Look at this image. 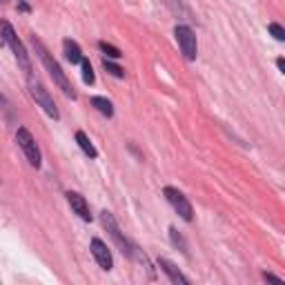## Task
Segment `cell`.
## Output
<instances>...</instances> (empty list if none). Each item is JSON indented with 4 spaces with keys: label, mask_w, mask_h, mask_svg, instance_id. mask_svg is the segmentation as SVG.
<instances>
[{
    "label": "cell",
    "mask_w": 285,
    "mask_h": 285,
    "mask_svg": "<svg viewBox=\"0 0 285 285\" xmlns=\"http://www.w3.org/2000/svg\"><path fill=\"white\" fill-rule=\"evenodd\" d=\"M101 223H103V227L107 229V234L112 236V241L118 245V249H121L125 256L127 258H138V261H143L145 265H147V258L141 256V254H138V247L125 236V232L118 227V223H116V218L112 216V212H107V209L101 212Z\"/></svg>",
    "instance_id": "obj_1"
},
{
    "label": "cell",
    "mask_w": 285,
    "mask_h": 285,
    "mask_svg": "<svg viewBox=\"0 0 285 285\" xmlns=\"http://www.w3.org/2000/svg\"><path fill=\"white\" fill-rule=\"evenodd\" d=\"M32 45H34V49H36V54H38V58L43 61V65H45V69L49 72V76L54 78V83L58 85V87L63 89V94L65 96H69V98H76V92H74V87H72V83L67 81V76H65V72L61 69V65H58L56 61L52 58V54L45 49V45L38 41L36 36L32 38Z\"/></svg>",
    "instance_id": "obj_2"
},
{
    "label": "cell",
    "mask_w": 285,
    "mask_h": 285,
    "mask_svg": "<svg viewBox=\"0 0 285 285\" xmlns=\"http://www.w3.org/2000/svg\"><path fill=\"white\" fill-rule=\"evenodd\" d=\"M3 41L9 45V49L14 52V56H16V61L18 65L23 67V72H25V76H34L32 74V63H29V56H27V52H25V47H23V43L18 41V36L14 34V29H12V25H9L7 21H3Z\"/></svg>",
    "instance_id": "obj_3"
},
{
    "label": "cell",
    "mask_w": 285,
    "mask_h": 285,
    "mask_svg": "<svg viewBox=\"0 0 285 285\" xmlns=\"http://www.w3.org/2000/svg\"><path fill=\"white\" fill-rule=\"evenodd\" d=\"M27 87H29V94H32V98L45 109V114H47L49 118H54V121H58V118H61V114H58V107H56V103H54V98L49 96V92L43 87V83L36 81L34 76H29V78H27Z\"/></svg>",
    "instance_id": "obj_4"
},
{
    "label": "cell",
    "mask_w": 285,
    "mask_h": 285,
    "mask_svg": "<svg viewBox=\"0 0 285 285\" xmlns=\"http://www.w3.org/2000/svg\"><path fill=\"white\" fill-rule=\"evenodd\" d=\"M174 36H176V43L181 47V54L187 61H194L196 58V52H198V45H196V34L187 27V25H178L174 29Z\"/></svg>",
    "instance_id": "obj_5"
},
{
    "label": "cell",
    "mask_w": 285,
    "mask_h": 285,
    "mask_svg": "<svg viewBox=\"0 0 285 285\" xmlns=\"http://www.w3.org/2000/svg\"><path fill=\"white\" fill-rule=\"evenodd\" d=\"M16 141H18V145H21V149L25 152V156H27V161L32 163L34 167H41V163H43L41 149H38L36 141H34V136L29 134V129L18 127V132H16Z\"/></svg>",
    "instance_id": "obj_6"
},
{
    "label": "cell",
    "mask_w": 285,
    "mask_h": 285,
    "mask_svg": "<svg viewBox=\"0 0 285 285\" xmlns=\"http://www.w3.org/2000/svg\"><path fill=\"white\" fill-rule=\"evenodd\" d=\"M163 194H165V198L169 201V205L176 209V214L183 218V221H187V223L192 221V218H194V209H192V205H189L187 198H185L183 192H178L176 187H165Z\"/></svg>",
    "instance_id": "obj_7"
},
{
    "label": "cell",
    "mask_w": 285,
    "mask_h": 285,
    "mask_svg": "<svg viewBox=\"0 0 285 285\" xmlns=\"http://www.w3.org/2000/svg\"><path fill=\"white\" fill-rule=\"evenodd\" d=\"M92 254L94 258H96V263L101 265L103 269H112L114 267V258H112V252L107 249V245H105L101 238H92Z\"/></svg>",
    "instance_id": "obj_8"
},
{
    "label": "cell",
    "mask_w": 285,
    "mask_h": 285,
    "mask_svg": "<svg viewBox=\"0 0 285 285\" xmlns=\"http://www.w3.org/2000/svg\"><path fill=\"white\" fill-rule=\"evenodd\" d=\"M67 201L72 205V209L83 218V221H92V214H89V205L85 201V196H81L78 192H67Z\"/></svg>",
    "instance_id": "obj_9"
},
{
    "label": "cell",
    "mask_w": 285,
    "mask_h": 285,
    "mask_svg": "<svg viewBox=\"0 0 285 285\" xmlns=\"http://www.w3.org/2000/svg\"><path fill=\"white\" fill-rule=\"evenodd\" d=\"M158 267H161L163 272L167 274L169 281H172V283H176V285H187V283H189V278H187V276H183L181 269H178L172 261H167V258H158Z\"/></svg>",
    "instance_id": "obj_10"
},
{
    "label": "cell",
    "mask_w": 285,
    "mask_h": 285,
    "mask_svg": "<svg viewBox=\"0 0 285 285\" xmlns=\"http://www.w3.org/2000/svg\"><path fill=\"white\" fill-rule=\"evenodd\" d=\"M63 52H65V58H67V61L72 63V65L83 63V52H81V47H78V43L72 41V38L63 41Z\"/></svg>",
    "instance_id": "obj_11"
},
{
    "label": "cell",
    "mask_w": 285,
    "mask_h": 285,
    "mask_svg": "<svg viewBox=\"0 0 285 285\" xmlns=\"http://www.w3.org/2000/svg\"><path fill=\"white\" fill-rule=\"evenodd\" d=\"M76 143H78V147L83 149L85 154H87L89 158H96L98 156V152H96V147L92 145V141H89V136L85 132H76Z\"/></svg>",
    "instance_id": "obj_12"
},
{
    "label": "cell",
    "mask_w": 285,
    "mask_h": 285,
    "mask_svg": "<svg viewBox=\"0 0 285 285\" xmlns=\"http://www.w3.org/2000/svg\"><path fill=\"white\" fill-rule=\"evenodd\" d=\"M92 105L103 114V116H107V118H109V116H114V105H112V101H107V98L94 96V98H92Z\"/></svg>",
    "instance_id": "obj_13"
},
{
    "label": "cell",
    "mask_w": 285,
    "mask_h": 285,
    "mask_svg": "<svg viewBox=\"0 0 285 285\" xmlns=\"http://www.w3.org/2000/svg\"><path fill=\"white\" fill-rule=\"evenodd\" d=\"M83 81L85 85H94V81H96V76H94V67H92V63L87 61V58H83Z\"/></svg>",
    "instance_id": "obj_14"
},
{
    "label": "cell",
    "mask_w": 285,
    "mask_h": 285,
    "mask_svg": "<svg viewBox=\"0 0 285 285\" xmlns=\"http://www.w3.org/2000/svg\"><path fill=\"white\" fill-rule=\"evenodd\" d=\"M98 49L105 54V56H109V58H121L123 54H121V49L118 47H114V45H109V43H105V41H101L98 43Z\"/></svg>",
    "instance_id": "obj_15"
},
{
    "label": "cell",
    "mask_w": 285,
    "mask_h": 285,
    "mask_svg": "<svg viewBox=\"0 0 285 285\" xmlns=\"http://www.w3.org/2000/svg\"><path fill=\"white\" fill-rule=\"evenodd\" d=\"M103 67H105V72H107L109 76H114V78H125V69H121L118 65H114L112 61H107V58L103 61Z\"/></svg>",
    "instance_id": "obj_16"
},
{
    "label": "cell",
    "mask_w": 285,
    "mask_h": 285,
    "mask_svg": "<svg viewBox=\"0 0 285 285\" xmlns=\"http://www.w3.org/2000/svg\"><path fill=\"white\" fill-rule=\"evenodd\" d=\"M169 238H172V243L176 245V247H181V252H183V254H187V243L183 241V236L178 234V229H176V227H169Z\"/></svg>",
    "instance_id": "obj_17"
},
{
    "label": "cell",
    "mask_w": 285,
    "mask_h": 285,
    "mask_svg": "<svg viewBox=\"0 0 285 285\" xmlns=\"http://www.w3.org/2000/svg\"><path fill=\"white\" fill-rule=\"evenodd\" d=\"M267 32L272 34L276 41H281V43H285V29L281 27V25H276V23H269L267 25Z\"/></svg>",
    "instance_id": "obj_18"
},
{
    "label": "cell",
    "mask_w": 285,
    "mask_h": 285,
    "mask_svg": "<svg viewBox=\"0 0 285 285\" xmlns=\"http://www.w3.org/2000/svg\"><path fill=\"white\" fill-rule=\"evenodd\" d=\"M165 5H167V7L172 9L174 14H185V16H189V12L183 7V3H181V0H165Z\"/></svg>",
    "instance_id": "obj_19"
},
{
    "label": "cell",
    "mask_w": 285,
    "mask_h": 285,
    "mask_svg": "<svg viewBox=\"0 0 285 285\" xmlns=\"http://www.w3.org/2000/svg\"><path fill=\"white\" fill-rule=\"evenodd\" d=\"M263 278H265V281H272V283H283L281 276H276V274H269V272H265Z\"/></svg>",
    "instance_id": "obj_20"
},
{
    "label": "cell",
    "mask_w": 285,
    "mask_h": 285,
    "mask_svg": "<svg viewBox=\"0 0 285 285\" xmlns=\"http://www.w3.org/2000/svg\"><path fill=\"white\" fill-rule=\"evenodd\" d=\"M276 67L281 69V72L285 74V58H276Z\"/></svg>",
    "instance_id": "obj_21"
}]
</instances>
